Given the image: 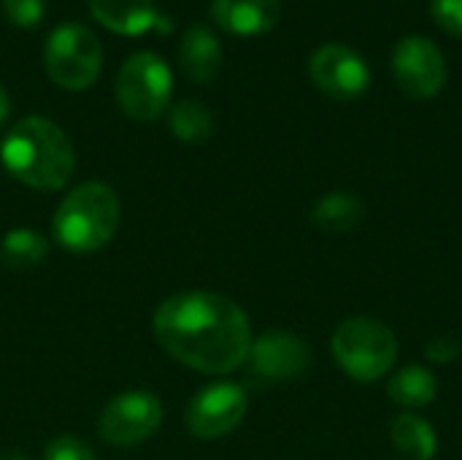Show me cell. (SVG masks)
<instances>
[{
  "instance_id": "11",
  "label": "cell",
  "mask_w": 462,
  "mask_h": 460,
  "mask_svg": "<svg viewBox=\"0 0 462 460\" xmlns=\"http://www.w3.org/2000/svg\"><path fill=\"white\" fill-rule=\"evenodd\" d=\"M246 363H249V371L254 380L284 382V380L300 377L309 369L311 352L300 336L282 331V328H271L263 336L252 339Z\"/></svg>"
},
{
  "instance_id": "21",
  "label": "cell",
  "mask_w": 462,
  "mask_h": 460,
  "mask_svg": "<svg viewBox=\"0 0 462 460\" xmlns=\"http://www.w3.org/2000/svg\"><path fill=\"white\" fill-rule=\"evenodd\" d=\"M3 11L16 27H38L46 14V0H3Z\"/></svg>"
},
{
  "instance_id": "16",
  "label": "cell",
  "mask_w": 462,
  "mask_h": 460,
  "mask_svg": "<svg viewBox=\"0 0 462 460\" xmlns=\"http://www.w3.org/2000/svg\"><path fill=\"white\" fill-rule=\"evenodd\" d=\"M387 396L406 407V409H422L436 401L439 396V377L425 366H403L395 371L387 382Z\"/></svg>"
},
{
  "instance_id": "3",
  "label": "cell",
  "mask_w": 462,
  "mask_h": 460,
  "mask_svg": "<svg viewBox=\"0 0 462 460\" xmlns=\"http://www.w3.org/2000/svg\"><path fill=\"white\" fill-rule=\"evenodd\" d=\"M119 217L122 206L108 184H79L62 198V203L54 211V241L70 252H97L114 239Z\"/></svg>"
},
{
  "instance_id": "4",
  "label": "cell",
  "mask_w": 462,
  "mask_h": 460,
  "mask_svg": "<svg viewBox=\"0 0 462 460\" xmlns=\"http://www.w3.org/2000/svg\"><path fill=\"white\" fill-rule=\"evenodd\" d=\"M330 352L349 380L376 382L393 371L398 361V339L374 317H349L336 328Z\"/></svg>"
},
{
  "instance_id": "19",
  "label": "cell",
  "mask_w": 462,
  "mask_h": 460,
  "mask_svg": "<svg viewBox=\"0 0 462 460\" xmlns=\"http://www.w3.org/2000/svg\"><path fill=\"white\" fill-rule=\"evenodd\" d=\"M168 127L184 144H203L214 133V117L200 100H179L168 108Z\"/></svg>"
},
{
  "instance_id": "6",
  "label": "cell",
  "mask_w": 462,
  "mask_h": 460,
  "mask_svg": "<svg viewBox=\"0 0 462 460\" xmlns=\"http://www.w3.org/2000/svg\"><path fill=\"white\" fill-rule=\"evenodd\" d=\"M173 73L168 62L154 52L133 54L116 76L119 108L138 122H152L171 108Z\"/></svg>"
},
{
  "instance_id": "5",
  "label": "cell",
  "mask_w": 462,
  "mask_h": 460,
  "mask_svg": "<svg viewBox=\"0 0 462 460\" xmlns=\"http://www.w3.org/2000/svg\"><path fill=\"white\" fill-rule=\"evenodd\" d=\"M43 65L49 79L70 92L87 89L97 81L103 68V46L84 24H60L43 46Z\"/></svg>"
},
{
  "instance_id": "8",
  "label": "cell",
  "mask_w": 462,
  "mask_h": 460,
  "mask_svg": "<svg viewBox=\"0 0 462 460\" xmlns=\"http://www.w3.org/2000/svg\"><path fill=\"white\" fill-rule=\"evenodd\" d=\"M393 76L409 98L430 100L447 84V57L436 41L411 33L393 49Z\"/></svg>"
},
{
  "instance_id": "23",
  "label": "cell",
  "mask_w": 462,
  "mask_h": 460,
  "mask_svg": "<svg viewBox=\"0 0 462 460\" xmlns=\"http://www.w3.org/2000/svg\"><path fill=\"white\" fill-rule=\"evenodd\" d=\"M8 114H11V100H8V92H5V87L0 84V127L8 122Z\"/></svg>"
},
{
  "instance_id": "18",
  "label": "cell",
  "mask_w": 462,
  "mask_h": 460,
  "mask_svg": "<svg viewBox=\"0 0 462 460\" xmlns=\"http://www.w3.org/2000/svg\"><path fill=\"white\" fill-rule=\"evenodd\" d=\"M49 255V241L30 228L8 230L0 239V266L8 271H32Z\"/></svg>"
},
{
  "instance_id": "22",
  "label": "cell",
  "mask_w": 462,
  "mask_h": 460,
  "mask_svg": "<svg viewBox=\"0 0 462 460\" xmlns=\"http://www.w3.org/2000/svg\"><path fill=\"white\" fill-rule=\"evenodd\" d=\"M430 14L444 33L462 38V0H430Z\"/></svg>"
},
{
  "instance_id": "14",
  "label": "cell",
  "mask_w": 462,
  "mask_h": 460,
  "mask_svg": "<svg viewBox=\"0 0 462 460\" xmlns=\"http://www.w3.org/2000/svg\"><path fill=\"white\" fill-rule=\"evenodd\" d=\"M179 62H181L184 73L192 81H198V84L214 81L219 68H222V43H219V38L203 24L189 27L181 35Z\"/></svg>"
},
{
  "instance_id": "10",
  "label": "cell",
  "mask_w": 462,
  "mask_h": 460,
  "mask_svg": "<svg viewBox=\"0 0 462 460\" xmlns=\"http://www.w3.org/2000/svg\"><path fill=\"white\" fill-rule=\"evenodd\" d=\"M311 81L333 100L349 103L368 92L371 68L360 52L344 43H325L309 60Z\"/></svg>"
},
{
  "instance_id": "9",
  "label": "cell",
  "mask_w": 462,
  "mask_h": 460,
  "mask_svg": "<svg viewBox=\"0 0 462 460\" xmlns=\"http://www.w3.org/2000/svg\"><path fill=\"white\" fill-rule=\"evenodd\" d=\"M249 409L246 390L233 382H217L192 396L184 412L187 431L195 439L211 442L236 431Z\"/></svg>"
},
{
  "instance_id": "20",
  "label": "cell",
  "mask_w": 462,
  "mask_h": 460,
  "mask_svg": "<svg viewBox=\"0 0 462 460\" xmlns=\"http://www.w3.org/2000/svg\"><path fill=\"white\" fill-rule=\"evenodd\" d=\"M43 460H97L95 453L89 450L87 442H81L79 437L73 434H62V437H54L46 450H43Z\"/></svg>"
},
{
  "instance_id": "2",
  "label": "cell",
  "mask_w": 462,
  "mask_h": 460,
  "mask_svg": "<svg viewBox=\"0 0 462 460\" xmlns=\"http://www.w3.org/2000/svg\"><path fill=\"white\" fill-rule=\"evenodd\" d=\"M3 168L32 190H60L70 182L76 152L65 130L46 117H24L0 144Z\"/></svg>"
},
{
  "instance_id": "17",
  "label": "cell",
  "mask_w": 462,
  "mask_h": 460,
  "mask_svg": "<svg viewBox=\"0 0 462 460\" xmlns=\"http://www.w3.org/2000/svg\"><path fill=\"white\" fill-rule=\"evenodd\" d=\"M365 220V206L355 192H328L311 209V222L325 233H346Z\"/></svg>"
},
{
  "instance_id": "12",
  "label": "cell",
  "mask_w": 462,
  "mask_h": 460,
  "mask_svg": "<svg viewBox=\"0 0 462 460\" xmlns=\"http://www.w3.org/2000/svg\"><path fill=\"white\" fill-rule=\"evenodd\" d=\"M214 22L238 38L271 33L282 19V0H211Z\"/></svg>"
},
{
  "instance_id": "7",
  "label": "cell",
  "mask_w": 462,
  "mask_h": 460,
  "mask_svg": "<svg viewBox=\"0 0 462 460\" xmlns=\"http://www.w3.org/2000/svg\"><path fill=\"white\" fill-rule=\"evenodd\" d=\"M162 423V404L149 390H127L114 396L97 420V434L114 447H135L157 434Z\"/></svg>"
},
{
  "instance_id": "1",
  "label": "cell",
  "mask_w": 462,
  "mask_h": 460,
  "mask_svg": "<svg viewBox=\"0 0 462 460\" xmlns=\"http://www.w3.org/2000/svg\"><path fill=\"white\" fill-rule=\"evenodd\" d=\"M154 339L179 363L200 374H230L246 363L252 325L246 312L219 293L165 298L152 320Z\"/></svg>"
},
{
  "instance_id": "24",
  "label": "cell",
  "mask_w": 462,
  "mask_h": 460,
  "mask_svg": "<svg viewBox=\"0 0 462 460\" xmlns=\"http://www.w3.org/2000/svg\"><path fill=\"white\" fill-rule=\"evenodd\" d=\"M0 460H27V455H22V453H14V450H8V453H0Z\"/></svg>"
},
{
  "instance_id": "13",
  "label": "cell",
  "mask_w": 462,
  "mask_h": 460,
  "mask_svg": "<svg viewBox=\"0 0 462 460\" xmlns=\"http://www.w3.org/2000/svg\"><path fill=\"white\" fill-rule=\"evenodd\" d=\"M92 16L111 33L141 35L157 24L154 0H87Z\"/></svg>"
},
{
  "instance_id": "15",
  "label": "cell",
  "mask_w": 462,
  "mask_h": 460,
  "mask_svg": "<svg viewBox=\"0 0 462 460\" xmlns=\"http://www.w3.org/2000/svg\"><path fill=\"white\" fill-rule=\"evenodd\" d=\"M390 437H393L395 450L403 458L433 460L439 453V437H436L433 426L414 412L398 415L390 426Z\"/></svg>"
}]
</instances>
